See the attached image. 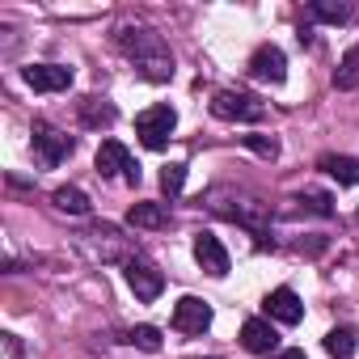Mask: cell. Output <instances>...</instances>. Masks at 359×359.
<instances>
[{"label":"cell","instance_id":"6da1fadb","mask_svg":"<svg viewBox=\"0 0 359 359\" xmlns=\"http://www.w3.org/2000/svg\"><path fill=\"white\" fill-rule=\"evenodd\" d=\"M114 43H118V51L135 64V72L144 76V81H152V85H169L173 81V51H169V43L152 30V26H135V22H127V26H118L114 30Z\"/></svg>","mask_w":359,"mask_h":359},{"label":"cell","instance_id":"7a4b0ae2","mask_svg":"<svg viewBox=\"0 0 359 359\" xmlns=\"http://www.w3.org/2000/svg\"><path fill=\"white\" fill-rule=\"evenodd\" d=\"M203 203L216 212V216H224V220H233V224H241V229H250L258 241V250H275V241H266V229H271V203H262L258 195H250V191H241V187H212L208 195H203Z\"/></svg>","mask_w":359,"mask_h":359},{"label":"cell","instance_id":"3957f363","mask_svg":"<svg viewBox=\"0 0 359 359\" xmlns=\"http://www.w3.org/2000/svg\"><path fill=\"white\" fill-rule=\"evenodd\" d=\"M30 148H34V161H39L43 169H55V165H64V161L76 152V135L51 127L47 118H34V123H30Z\"/></svg>","mask_w":359,"mask_h":359},{"label":"cell","instance_id":"277c9868","mask_svg":"<svg viewBox=\"0 0 359 359\" xmlns=\"http://www.w3.org/2000/svg\"><path fill=\"white\" fill-rule=\"evenodd\" d=\"M208 106L220 123H262L266 118V102L245 89H216Z\"/></svg>","mask_w":359,"mask_h":359},{"label":"cell","instance_id":"5b68a950","mask_svg":"<svg viewBox=\"0 0 359 359\" xmlns=\"http://www.w3.org/2000/svg\"><path fill=\"white\" fill-rule=\"evenodd\" d=\"M173 127H177V110H173L169 102H156V106H148V110L135 114V135H140V144L152 148V152H165V148H169Z\"/></svg>","mask_w":359,"mask_h":359},{"label":"cell","instance_id":"8992f818","mask_svg":"<svg viewBox=\"0 0 359 359\" xmlns=\"http://www.w3.org/2000/svg\"><path fill=\"white\" fill-rule=\"evenodd\" d=\"M93 165H97V177H110V182L118 177V182H127V187H140V161L127 152L123 140H102Z\"/></svg>","mask_w":359,"mask_h":359},{"label":"cell","instance_id":"52a82bcc","mask_svg":"<svg viewBox=\"0 0 359 359\" xmlns=\"http://www.w3.org/2000/svg\"><path fill=\"white\" fill-rule=\"evenodd\" d=\"M123 279H127V287L135 292L140 304H152V300L165 292V275H161L148 258H140V254H131V258L123 262Z\"/></svg>","mask_w":359,"mask_h":359},{"label":"cell","instance_id":"ba28073f","mask_svg":"<svg viewBox=\"0 0 359 359\" xmlns=\"http://www.w3.org/2000/svg\"><path fill=\"white\" fill-rule=\"evenodd\" d=\"M245 72H250L254 81H262V85H283V81H287V55H283V47H275V43L254 47Z\"/></svg>","mask_w":359,"mask_h":359},{"label":"cell","instance_id":"9c48e42d","mask_svg":"<svg viewBox=\"0 0 359 359\" xmlns=\"http://www.w3.org/2000/svg\"><path fill=\"white\" fill-rule=\"evenodd\" d=\"M72 68L68 64H26L22 68V81L34 89V93H64L72 89Z\"/></svg>","mask_w":359,"mask_h":359},{"label":"cell","instance_id":"30bf717a","mask_svg":"<svg viewBox=\"0 0 359 359\" xmlns=\"http://www.w3.org/2000/svg\"><path fill=\"white\" fill-rule=\"evenodd\" d=\"M173 330L177 334H203L208 325H212V304L208 300H199V296H182L173 304Z\"/></svg>","mask_w":359,"mask_h":359},{"label":"cell","instance_id":"8fae6325","mask_svg":"<svg viewBox=\"0 0 359 359\" xmlns=\"http://www.w3.org/2000/svg\"><path fill=\"white\" fill-rule=\"evenodd\" d=\"M191 250H195V262H199L212 279H224V275H229L233 262H229V250H224V241H220L216 233H195V245H191Z\"/></svg>","mask_w":359,"mask_h":359},{"label":"cell","instance_id":"7c38bea8","mask_svg":"<svg viewBox=\"0 0 359 359\" xmlns=\"http://www.w3.org/2000/svg\"><path fill=\"white\" fill-rule=\"evenodd\" d=\"M262 309H266V317H271L275 325H300V321H304V300L296 296V287H275V292H266Z\"/></svg>","mask_w":359,"mask_h":359},{"label":"cell","instance_id":"4fadbf2b","mask_svg":"<svg viewBox=\"0 0 359 359\" xmlns=\"http://www.w3.org/2000/svg\"><path fill=\"white\" fill-rule=\"evenodd\" d=\"M241 346L250 351V355H279V330H275V321L271 317H250L245 325H241Z\"/></svg>","mask_w":359,"mask_h":359},{"label":"cell","instance_id":"5bb4252c","mask_svg":"<svg viewBox=\"0 0 359 359\" xmlns=\"http://www.w3.org/2000/svg\"><path fill=\"white\" fill-rule=\"evenodd\" d=\"M81 237H85V245H93V250H97V258H102V262H118V258L127 262V258H131L114 224H93V229H89V233H81Z\"/></svg>","mask_w":359,"mask_h":359},{"label":"cell","instance_id":"9a60e30c","mask_svg":"<svg viewBox=\"0 0 359 359\" xmlns=\"http://www.w3.org/2000/svg\"><path fill=\"white\" fill-rule=\"evenodd\" d=\"M76 114H81V127H89V131H102V127H114V118H118V110H114V102H110V97H97V93H89V97H81V102H76Z\"/></svg>","mask_w":359,"mask_h":359},{"label":"cell","instance_id":"2e32d148","mask_svg":"<svg viewBox=\"0 0 359 359\" xmlns=\"http://www.w3.org/2000/svg\"><path fill=\"white\" fill-rule=\"evenodd\" d=\"M317 169L325 177H334L338 187H359V156H346V152H325L317 161Z\"/></svg>","mask_w":359,"mask_h":359},{"label":"cell","instance_id":"e0dca14e","mask_svg":"<svg viewBox=\"0 0 359 359\" xmlns=\"http://www.w3.org/2000/svg\"><path fill=\"white\" fill-rule=\"evenodd\" d=\"M309 22H321V26H346L355 18V5L351 0H313V5L304 9Z\"/></svg>","mask_w":359,"mask_h":359},{"label":"cell","instance_id":"ac0fdd59","mask_svg":"<svg viewBox=\"0 0 359 359\" xmlns=\"http://www.w3.org/2000/svg\"><path fill=\"white\" fill-rule=\"evenodd\" d=\"M127 224L131 229H144V233L169 229V203H131L127 208Z\"/></svg>","mask_w":359,"mask_h":359},{"label":"cell","instance_id":"d6986e66","mask_svg":"<svg viewBox=\"0 0 359 359\" xmlns=\"http://www.w3.org/2000/svg\"><path fill=\"white\" fill-rule=\"evenodd\" d=\"M51 203H55L60 212H68V216H89V208H93L81 187H55V191H51Z\"/></svg>","mask_w":359,"mask_h":359},{"label":"cell","instance_id":"ffe728a7","mask_svg":"<svg viewBox=\"0 0 359 359\" xmlns=\"http://www.w3.org/2000/svg\"><path fill=\"white\" fill-rule=\"evenodd\" d=\"M321 342H325V355H330V359H351V355H355V346H359V338H355V330H351V325H334Z\"/></svg>","mask_w":359,"mask_h":359},{"label":"cell","instance_id":"44dd1931","mask_svg":"<svg viewBox=\"0 0 359 359\" xmlns=\"http://www.w3.org/2000/svg\"><path fill=\"white\" fill-rule=\"evenodd\" d=\"M334 89L338 93H351V89H359V43L338 60V68H334Z\"/></svg>","mask_w":359,"mask_h":359},{"label":"cell","instance_id":"7402d4cb","mask_svg":"<svg viewBox=\"0 0 359 359\" xmlns=\"http://www.w3.org/2000/svg\"><path fill=\"white\" fill-rule=\"evenodd\" d=\"M182 187H187V165L182 161H169L161 169V195L165 199H177V195H182Z\"/></svg>","mask_w":359,"mask_h":359},{"label":"cell","instance_id":"603a6c76","mask_svg":"<svg viewBox=\"0 0 359 359\" xmlns=\"http://www.w3.org/2000/svg\"><path fill=\"white\" fill-rule=\"evenodd\" d=\"M127 342L140 346V351H148V355H161V346H165V338H161L156 325H135V330H127Z\"/></svg>","mask_w":359,"mask_h":359},{"label":"cell","instance_id":"cb8c5ba5","mask_svg":"<svg viewBox=\"0 0 359 359\" xmlns=\"http://www.w3.org/2000/svg\"><path fill=\"white\" fill-rule=\"evenodd\" d=\"M296 203H300L304 212L321 216V220H330V216H334V199H330L325 191H304V195H296Z\"/></svg>","mask_w":359,"mask_h":359},{"label":"cell","instance_id":"d4e9b609","mask_svg":"<svg viewBox=\"0 0 359 359\" xmlns=\"http://www.w3.org/2000/svg\"><path fill=\"white\" fill-rule=\"evenodd\" d=\"M241 144H245L250 152H258L262 161H275V156H279V140H275V135H262V131H254V135H241Z\"/></svg>","mask_w":359,"mask_h":359},{"label":"cell","instance_id":"484cf974","mask_svg":"<svg viewBox=\"0 0 359 359\" xmlns=\"http://www.w3.org/2000/svg\"><path fill=\"white\" fill-rule=\"evenodd\" d=\"M296 39H300V47H313V22H309V18L300 22V30H296Z\"/></svg>","mask_w":359,"mask_h":359},{"label":"cell","instance_id":"4316f807","mask_svg":"<svg viewBox=\"0 0 359 359\" xmlns=\"http://www.w3.org/2000/svg\"><path fill=\"white\" fill-rule=\"evenodd\" d=\"M271 359H309L300 346H287V351H279V355H271Z\"/></svg>","mask_w":359,"mask_h":359},{"label":"cell","instance_id":"83f0119b","mask_svg":"<svg viewBox=\"0 0 359 359\" xmlns=\"http://www.w3.org/2000/svg\"><path fill=\"white\" fill-rule=\"evenodd\" d=\"M195 359H199V355H195ZM208 359H216V355H208Z\"/></svg>","mask_w":359,"mask_h":359}]
</instances>
